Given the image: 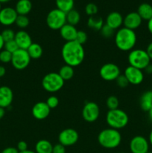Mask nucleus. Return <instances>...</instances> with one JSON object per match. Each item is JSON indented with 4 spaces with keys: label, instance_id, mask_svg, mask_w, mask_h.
Instances as JSON below:
<instances>
[{
    "label": "nucleus",
    "instance_id": "nucleus-1",
    "mask_svg": "<svg viewBox=\"0 0 152 153\" xmlns=\"http://www.w3.org/2000/svg\"><path fill=\"white\" fill-rule=\"evenodd\" d=\"M61 56L65 64L75 67L80 65L85 58V51L83 45L75 40L66 42L62 46Z\"/></svg>",
    "mask_w": 152,
    "mask_h": 153
},
{
    "label": "nucleus",
    "instance_id": "nucleus-2",
    "mask_svg": "<svg viewBox=\"0 0 152 153\" xmlns=\"http://www.w3.org/2000/svg\"><path fill=\"white\" fill-rule=\"evenodd\" d=\"M116 47L122 52H130L134 49L137 41L135 31L122 27L117 30L114 35Z\"/></svg>",
    "mask_w": 152,
    "mask_h": 153
},
{
    "label": "nucleus",
    "instance_id": "nucleus-3",
    "mask_svg": "<svg viewBox=\"0 0 152 153\" xmlns=\"http://www.w3.org/2000/svg\"><path fill=\"white\" fill-rule=\"evenodd\" d=\"M98 142L102 147L105 149H115L121 144L122 134L119 130L112 128H104L98 134Z\"/></svg>",
    "mask_w": 152,
    "mask_h": 153
},
{
    "label": "nucleus",
    "instance_id": "nucleus-4",
    "mask_svg": "<svg viewBox=\"0 0 152 153\" xmlns=\"http://www.w3.org/2000/svg\"><path fill=\"white\" fill-rule=\"evenodd\" d=\"M106 122L110 128L119 130L125 128L129 122L128 114L119 108L109 110L106 114Z\"/></svg>",
    "mask_w": 152,
    "mask_h": 153
},
{
    "label": "nucleus",
    "instance_id": "nucleus-5",
    "mask_svg": "<svg viewBox=\"0 0 152 153\" xmlns=\"http://www.w3.org/2000/svg\"><path fill=\"white\" fill-rule=\"evenodd\" d=\"M128 60L130 66L142 70H145L151 64L148 55L145 50L142 49H134L130 51Z\"/></svg>",
    "mask_w": 152,
    "mask_h": 153
},
{
    "label": "nucleus",
    "instance_id": "nucleus-6",
    "mask_svg": "<svg viewBox=\"0 0 152 153\" xmlns=\"http://www.w3.org/2000/svg\"><path fill=\"white\" fill-rule=\"evenodd\" d=\"M65 81L61 77L58 73H49L44 76L42 80V86L49 93H56L61 91L64 85Z\"/></svg>",
    "mask_w": 152,
    "mask_h": 153
},
{
    "label": "nucleus",
    "instance_id": "nucleus-7",
    "mask_svg": "<svg viewBox=\"0 0 152 153\" xmlns=\"http://www.w3.org/2000/svg\"><path fill=\"white\" fill-rule=\"evenodd\" d=\"M46 25L50 29L57 31L60 30L65 24H66V13L58 8L51 10L48 13L46 19Z\"/></svg>",
    "mask_w": 152,
    "mask_h": 153
},
{
    "label": "nucleus",
    "instance_id": "nucleus-8",
    "mask_svg": "<svg viewBox=\"0 0 152 153\" xmlns=\"http://www.w3.org/2000/svg\"><path fill=\"white\" fill-rule=\"evenodd\" d=\"M31 60L27 50L19 49L12 54V59L10 63L16 70H22L28 67Z\"/></svg>",
    "mask_w": 152,
    "mask_h": 153
},
{
    "label": "nucleus",
    "instance_id": "nucleus-9",
    "mask_svg": "<svg viewBox=\"0 0 152 153\" xmlns=\"http://www.w3.org/2000/svg\"><path fill=\"white\" fill-rule=\"evenodd\" d=\"M99 74L101 79L107 82L116 81V79L121 75L119 66L113 63H107L101 66L99 70Z\"/></svg>",
    "mask_w": 152,
    "mask_h": 153
},
{
    "label": "nucleus",
    "instance_id": "nucleus-10",
    "mask_svg": "<svg viewBox=\"0 0 152 153\" xmlns=\"http://www.w3.org/2000/svg\"><path fill=\"white\" fill-rule=\"evenodd\" d=\"M100 116V108L94 102H87L85 103L82 109V117L86 122L93 123L98 119Z\"/></svg>",
    "mask_w": 152,
    "mask_h": 153
},
{
    "label": "nucleus",
    "instance_id": "nucleus-11",
    "mask_svg": "<svg viewBox=\"0 0 152 153\" xmlns=\"http://www.w3.org/2000/svg\"><path fill=\"white\" fill-rule=\"evenodd\" d=\"M79 139V134L74 128H68L62 130L58 135V141L63 146H71L77 143Z\"/></svg>",
    "mask_w": 152,
    "mask_h": 153
},
{
    "label": "nucleus",
    "instance_id": "nucleus-12",
    "mask_svg": "<svg viewBox=\"0 0 152 153\" xmlns=\"http://www.w3.org/2000/svg\"><path fill=\"white\" fill-rule=\"evenodd\" d=\"M148 140L142 135L134 136L129 143L131 153H147L149 151Z\"/></svg>",
    "mask_w": 152,
    "mask_h": 153
},
{
    "label": "nucleus",
    "instance_id": "nucleus-13",
    "mask_svg": "<svg viewBox=\"0 0 152 153\" xmlns=\"http://www.w3.org/2000/svg\"><path fill=\"white\" fill-rule=\"evenodd\" d=\"M124 75L127 78L129 84L133 85H140L144 80V73L142 70L130 65L126 67Z\"/></svg>",
    "mask_w": 152,
    "mask_h": 153
},
{
    "label": "nucleus",
    "instance_id": "nucleus-14",
    "mask_svg": "<svg viewBox=\"0 0 152 153\" xmlns=\"http://www.w3.org/2000/svg\"><path fill=\"white\" fill-rule=\"evenodd\" d=\"M18 13L11 7H3L0 10V23L4 26H10L15 23Z\"/></svg>",
    "mask_w": 152,
    "mask_h": 153
},
{
    "label": "nucleus",
    "instance_id": "nucleus-15",
    "mask_svg": "<svg viewBox=\"0 0 152 153\" xmlns=\"http://www.w3.org/2000/svg\"><path fill=\"white\" fill-rule=\"evenodd\" d=\"M51 109L46 102H38L33 106L31 114L35 119L43 120L46 119L50 114Z\"/></svg>",
    "mask_w": 152,
    "mask_h": 153
},
{
    "label": "nucleus",
    "instance_id": "nucleus-16",
    "mask_svg": "<svg viewBox=\"0 0 152 153\" xmlns=\"http://www.w3.org/2000/svg\"><path fill=\"white\" fill-rule=\"evenodd\" d=\"M142 19L137 12H130L124 17V27L134 31L142 25Z\"/></svg>",
    "mask_w": 152,
    "mask_h": 153
},
{
    "label": "nucleus",
    "instance_id": "nucleus-17",
    "mask_svg": "<svg viewBox=\"0 0 152 153\" xmlns=\"http://www.w3.org/2000/svg\"><path fill=\"white\" fill-rule=\"evenodd\" d=\"M14 40L16 41L19 49L27 50L30 46L32 44V39L27 31L20 30L15 34Z\"/></svg>",
    "mask_w": 152,
    "mask_h": 153
},
{
    "label": "nucleus",
    "instance_id": "nucleus-18",
    "mask_svg": "<svg viewBox=\"0 0 152 153\" xmlns=\"http://www.w3.org/2000/svg\"><path fill=\"white\" fill-rule=\"evenodd\" d=\"M13 100V93L7 86L0 87V107L2 108H8Z\"/></svg>",
    "mask_w": 152,
    "mask_h": 153
},
{
    "label": "nucleus",
    "instance_id": "nucleus-19",
    "mask_svg": "<svg viewBox=\"0 0 152 153\" xmlns=\"http://www.w3.org/2000/svg\"><path fill=\"white\" fill-rule=\"evenodd\" d=\"M124 18L119 12H110L106 18V23L113 30H118L123 25Z\"/></svg>",
    "mask_w": 152,
    "mask_h": 153
},
{
    "label": "nucleus",
    "instance_id": "nucleus-20",
    "mask_svg": "<svg viewBox=\"0 0 152 153\" xmlns=\"http://www.w3.org/2000/svg\"><path fill=\"white\" fill-rule=\"evenodd\" d=\"M60 31V34L61 37L65 40L66 42H69L73 41L75 40L76 35H77V30L75 28V26L72 25L70 24H65Z\"/></svg>",
    "mask_w": 152,
    "mask_h": 153
},
{
    "label": "nucleus",
    "instance_id": "nucleus-21",
    "mask_svg": "<svg viewBox=\"0 0 152 153\" xmlns=\"http://www.w3.org/2000/svg\"><path fill=\"white\" fill-rule=\"evenodd\" d=\"M32 3L30 0H19L15 6V10L18 15H26L31 12Z\"/></svg>",
    "mask_w": 152,
    "mask_h": 153
},
{
    "label": "nucleus",
    "instance_id": "nucleus-22",
    "mask_svg": "<svg viewBox=\"0 0 152 153\" xmlns=\"http://www.w3.org/2000/svg\"><path fill=\"white\" fill-rule=\"evenodd\" d=\"M137 12L142 20L148 21L152 18V5L149 3H142L138 7Z\"/></svg>",
    "mask_w": 152,
    "mask_h": 153
},
{
    "label": "nucleus",
    "instance_id": "nucleus-23",
    "mask_svg": "<svg viewBox=\"0 0 152 153\" xmlns=\"http://www.w3.org/2000/svg\"><path fill=\"white\" fill-rule=\"evenodd\" d=\"M139 105L144 111H148L152 108V91L143 93L140 97Z\"/></svg>",
    "mask_w": 152,
    "mask_h": 153
},
{
    "label": "nucleus",
    "instance_id": "nucleus-24",
    "mask_svg": "<svg viewBox=\"0 0 152 153\" xmlns=\"http://www.w3.org/2000/svg\"><path fill=\"white\" fill-rule=\"evenodd\" d=\"M53 145L50 141L45 139L38 140L35 145L36 153H52Z\"/></svg>",
    "mask_w": 152,
    "mask_h": 153
},
{
    "label": "nucleus",
    "instance_id": "nucleus-25",
    "mask_svg": "<svg viewBox=\"0 0 152 153\" xmlns=\"http://www.w3.org/2000/svg\"><path fill=\"white\" fill-rule=\"evenodd\" d=\"M31 59L37 60L42 57L43 54V49L39 43H32V44L27 49Z\"/></svg>",
    "mask_w": 152,
    "mask_h": 153
},
{
    "label": "nucleus",
    "instance_id": "nucleus-26",
    "mask_svg": "<svg viewBox=\"0 0 152 153\" xmlns=\"http://www.w3.org/2000/svg\"><path fill=\"white\" fill-rule=\"evenodd\" d=\"M104 25V20L101 16H92L88 18L87 20V26L90 29L94 30V31H101V28Z\"/></svg>",
    "mask_w": 152,
    "mask_h": 153
},
{
    "label": "nucleus",
    "instance_id": "nucleus-27",
    "mask_svg": "<svg viewBox=\"0 0 152 153\" xmlns=\"http://www.w3.org/2000/svg\"><path fill=\"white\" fill-rule=\"evenodd\" d=\"M57 8L64 13H68L74 9L75 0H55Z\"/></svg>",
    "mask_w": 152,
    "mask_h": 153
},
{
    "label": "nucleus",
    "instance_id": "nucleus-28",
    "mask_svg": "<svg viewBox=\"0 0 152 153\" xmlns=\"http://www.w3.org/2000/svg\"><path fill=\"white\" fill-rule=\"evenodd\" d=\"M58 74L61 76V77L63 79L64 81H68L72 79L74 76V67H71L65 64L63 67H61L60 70L58 71Z\"/></svg>",
    "mask_w": 152,
    "mask_h": 153
},
{
    "label": "nucleus",
    "instance_id": "nucleus-29",
    "mask_svg": "<svg viewBox=\"0 0 152 153\" xmlns=\"http://www.w3.org/2000/svg\"><path fill=\"white\" fill-rule=\"evenodd\" d=\"M66 23L75 26L80 22V14L77 10L72 9L66 13Z\"/></svg>",
    "mask_w": 152,
    "mask_h": 153
},
{
    "label": "nucleus",
    "instance_id": "nucleus-30",
    "mask_svg": "<svg viewBox=\"0 0 152 153\" xmlns=\"http://www.w3.org/2000/svg\"><path fill=\"white\" fill-rule=\"evenodd\" d=\"M29 23V18L26 15H18L16 22H15L16 26L19 27V28H22V29L27 28Z\"/></svg>",
    "mask_w": 152,
    "mask_h": 153
},
{
    "label": "nucleus",
    "instance_id": "nucleus-31",
    "mask_svg": "<svg viewBox=\"0 0 152 153\" xmlns=\"http://www.w3.org/2000/svg\"><path fill=\"white\" fill-rule=\"evenodd\" d=\"M106 105H107V107L108 108L109 110H113V109L119 108V99H118L116 96H110V97L107 99Z\"/></svg>",
    "mask_w": 152,
    "mask_h": 153
},
{
    "label": "nucleus",
    "instance_id": "nucleus-32",
    "mask_svg": "<svg viewBox=\"0 0 152 153\" xmlns=\"http://www.w3.org/2000/svg\"><path fill=\"white\" fill-rule=\"evenodd\" d=\"M98 6L95 4H94V3H88V4H86V5L85 6V13H86V14L87 15V16H95V15L98 13Z\"/></svg>",
    "mask_w": 152,
    "mask_h": 153
},
{
    "label": "nucleus",
    "instance_id": "nucleus-33",
    "mask_svg": "<svg viewBox=\"0 0 152 153\" xmlns=\"http://www.w3.org/2000/svg\"><path fill=\"white\" fill-rule=\"evenodd\" d=\"M15 34H16V33L10 28H6V29L3 30L2 32L1 33V35L2 37L3 40H4V43L10 41V40H14Z\"/></svg>",
    "mask_w": 152,
    "mask_h": 153
},
{
    "label": "nucleus",
    "instance_id": "nucleus-34",
    "mask_svg": "<svg viewBox=\"0 0 152 153\" xmlns=\"http://www.w3.org/2000/svg\"><path fill=\"white\" fill-rule=\"evenodd\" d=\"M101 34L102 35V37H105V38H110V37H113V35H115V30H113V28H110L109 25H107V24H104L103 25V27L101 29Z\"/></svg>",
    "mask_w": 152,
    "mask_h": 153
},
{
    "label": "nucleus",
    "instance_id": "nucleus-35",
    "mask_svg": "<svg viewBox=\"0 0 152 153\" xmlns=\"http://www.w3.org/2000/svg\"><path fill=\"white\" fill-rule=\"evenodd\" d=\"M12 53L9 52L8 51L3 49L0 51V61L3 64H7L11 62Z\"/></svg>",
    "mask_w": 152,
    "mask_h": 153
},
{
    "label": "nucleus",
    "instance_id": "nucleus-36",
    "mask_svg": "<svg viewBox=\"0 0 152 153\" xmlns=\"http://www.w3.org/2000/svg\"><path fill=\"white\" fill-rule=\"evenodd\" d=\"M4 49H5V50L8 51L9 52L13 54V52H16L17 49H19V47H18L16 41H15L14 40H10V41H7L4 43Z\"/></svg>",
    "mask_w": 152,
    "mask_h": 153
},
{
    "label": "nucleus",
    "instance_id": "nucleus-37",
    "mask_svg": "<svg viewBox=\"0 0 152 153\" xmlns=\"http://www.w3.org/2000/svg\"><path fill=\"white\" fill-rule=\"evenodd\" d=\"M88 36L85 31H77V35L75 37V41L80 44L83 45L86 41H87Z\"/></svg>",
    "mask_w": 152,
    "mask_h": 153
},
{
    "label": "nucleus",
    "instance_id": "nucleus-38",
    "mask_svg": "<svg viewBox=\"0 0 152 153\" xmlns=\"http://www.w3.org/2000/svg\"><path fill=\"white\" fill-rule=\"evenodd\" d=\"M46 104L48 105L50 109H54L58 107L59 105V99L56 96H50L46 100Z\"/></svg>",
    "mask_w": 152,
    "mask_h": 153
},
{
    "label": "nucleus",
    "instance_id": "nucleus-39",
    "mask_svg": "<svg viewBox=\"0 0 152 153\" xmlns=\"http://www.w3.org/2000/svg\"><path fill=\"white\" fill-rule=\"evenodd\" d=\"M116 85L119 87V88H125L129 85V82H128V79L125 77V75H120L117 79H116Z\"/></svg>",
    "mask_w": 152,
    "mask_h": 153
},
{
    "label": "nucleus",
    "instance_id": "nucleus-40",
    "mask_svg": "<svg viewBox=\"0 0 152 153\" xmlns=\"http://www.w3.org/2000/svg\"><path fill=\"white\" fill-rule=\"evenodd\" d=\"M52 153H66V147L61 143H57L53 146Z\"/></svg>",
    "mask_w": 152,
    "mask_h": 153
},
{
    "label": "nucleus",
    "instance_id": "nucleus-41",
    "mask_svg": "<svg viewBox=\"0 0 152 153\" xmlns=\"http://www.w3.org/2000/svg\"><path fill=\"white\" fill-rule=\"evenodd\" d=\"M16 149H17V150L19 151V152L28 150V143L25 141H24V140H21V141H19V143H17Z\"/></svg>",
    "mask_w": 152,
    "mask_h": 153
},
{
    "label": "nucleus",
    "instance_id": "nucleus-42",
    "mask_svg": "<svg viewBox=\"0 0 152 153\" xmlns=\"http://www.w3.org/2000/svg\"><path fill=\"white\" fill-rule=\"evenodd\" d=\"M19 152L17 150L16 148L12 147V146L5 148V149H4L1 152V153H19Z\"/></svg>",
    "mask_w": 152,
    "mask_h": 153
},
{
    "label": "nucleus",
    "instance_id": "nucleus-43",
    "mask_svg": "<svg viewBox=\"0 0 152 153\" xmlns=\"http://www.w3.org/2000/svg\"><path fill=\"white\" fill-rule=\"evenodd\" d=\"M145 51H146V52L148 53V55L149 58H151V60H152V41L150 42V43H148V45Z\"/></svg>",
    "mask_w": 152,
    "mask_h": 153
},
{
    "label": "nucleus",
    "instance_id": "nucleus-44",
    "mask_svg": "<svg viewBox=\"0 0 152 153\" xmlns=\"http://www.w3.org/2000/svg\"><path fill=\"white\" fill-rule=\"evenodd\" d=\"M147 27H148V30L149 32L151 33V34H152V18L148 21Z\"/></svg>",
    "mask_w": 152,
    "mask_h": 153
},
{
    "label": "nucleus",
    "instance_id": "nucleus-45",
    "mask_svg": "<svg viewBox=\"0 0 152 153\" xmlns=\"http://www.w3.org/2000/svg\"><path fill=\"white\" fill-rule=\"evenodd\" d=\"M145 71L148 74H152V64H150L148 67H146V68L145 69Z\"/></svg>",
    "mask_w": 152,
    "mask_h": 153
},
{
    "label": "nucleus",
    "instance_id": "nucleus-46",
    "mask_svg": "<svg viewBox=\"0 0 152 153\" xmlns=\"http://www.w3.org/2000/svg\"><path fill=\"white\" fill-rule=\"evenodd\" d=\"M6 73V69L3 66H0V78L3 77Z\"/></svg>",
    "mask_w": 152,
    "mask_h": 153
},
{
    "label": "nucleus",
    "instance_id": "nucleus-47",
    "mask_svg": "<svg viewBox=\"0 0 152 153\" xmlns=\"http://www.w3.org/2000/svg\"><path fill=\"white\" fill-rule=\"evenodd\" d=\"M4 41L3 40L2 37H1V34H0V51L2 50V49H4Z\"/></svg>",
    "mask_w": 152,
    "mask_h": 153
},
{
    "label": "nucleus",
    "instance_id": "nucleus-48",
    "mask_svg": "<svg viewBox=\"0 0 152 153\" xmlns=\"http://www.w3.org/2000/svg\"><path fill=\"white\" fill-rule=\"evenodd\" d=\"M4 114H5L4 108H2L0 107V120H1L3 117H4Z\"/></svg>",
    "mask_w": 152,
    "mask_h": 153
},
{
    "label": "nucleus",
    "instance_id": "nucleus-49",
    "mask_svg": "<svg viewBox=\"0 0 152 153\" xmlns=\"http://www.w3.org/2000/svg\"><path fill=\"white\" fill-rule=\"evenodd\" d=\"M148 142H149V144L152 146V129H151V131H150V133H149Z\"/></svg>",
    "mask_w": 152,
    "mask_h": 153
},
{
    "label": "nucleus",
    "instance_id": "nucleus-50",
    "mask_svg": "<svg viewBox=\"0 0 152 153\" xmlns=\"http://www.w3.org/2000/svg\"><path fill=\"white\" fill-rule=\"evenodd\" d=\"M148 118L152 122V108L148 111Z\"/></svg>",
    "mask_w": 152,
    "mask_h": 153
},
{
    "label": "nucleus",
    "instance_id": "nucleus-51",
    "mask_svg": "<svg viewBox=\"0 0 152 153\" xmlns=\"http://www.w3.org/2000/svg\"><path fill=\"white\" fill-rule=\"evenodd\" d=\"M19 153H36L35 151H33V150H30V149H28L26 151H24V152H20Z\"/></svg>",
    "mask_w": 152,
    "mask_h": 153
},
{
    "label": "nucleus",
    "instance_id": "nucleus-52",
    "mask_svg": "<svg viewBox=\"0 0 152 153\" xmlns=\"http://www.w3.org/2000/svg\"><path fill=\"white\" fill-rule=\"evenodd\" d=\"M10 0H0V2L1 3H5V2H7V1H9Z\"/></svg>",
    "mask_w": 152,
    "mask_h": 153
},
{
    "label": "nucleus",
    "instance_id": "nucleus-53",
    "mask_svg": "<svg viewBox=\"0 0 152 153\" xmlns=\"http://www.w3.org/2000/svg\"><path fill=\"white\" fill-rule=\"evenodd\" d=\"M1 3L0 2V10H1Z\"/></svg>",
    "mask_w": 152,
    "mask_h": 153
},
{
    "label": "nucleus",
    "instance_id": "nucleus-54",
    "mask_svg": "<svg viewBox=\"0 0 152 153\" xmlns=\"http://www.w3.org/2000/svg\"><path fill=\"white\" fill-rule=\"evenodd\" d=\"M147 153H152V152H150V151H148Z\"/></svg>",
    "mask_w": 152,
    "mask_h": 153
},
{
    "label": "nucleus",
    "instance_id": "nucleus-55",
    "mask_svg": "<svg viewBox=\"0 0 152 153\" xmlns=\"http://www.w3.org/2000/svg\"><path fill=\"white\" fill-rule=\"evenodd\" d=\"M121 153H124V152H121Z\"/></svg>",
    "mask_w": 152,
    "mask_h": 153
}]
</instances>
